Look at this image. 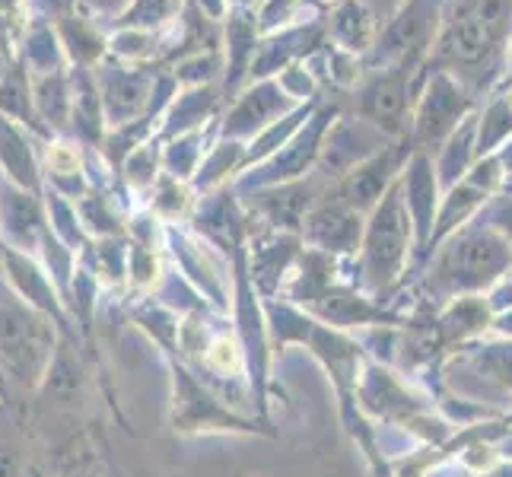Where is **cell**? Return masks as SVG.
<instances>
[{
	"instance_id": "obj_1",
	"label": "cell",
	"mask_w": 512,
	"mask_h": 477,
	"mask_svg": "<svg viewBox=\"0 0 512 477\" xmlns=\"http://www.w3.org/2000/svg\"><path fill=\"white\" fill-rule=\"evenodd\" d=\"M512 39V0H446L427 70H446L474 96L503 83V51Z\"/></svg>"
},
{
	"instance_id": "obj_2",
	"label": "cell",
	"mask_w": 512,
	"mask_h": 477,
	"mask_svg": "<svg viewBox=\"0 0 512 477\" xmlns=\"http://www.w3.org/2000/svg\"><path fill=\"white\" fill-rule=\"evenodd\" d=\"M446 0H404V7L385 23L376 42V61L382 67L414 64L427 67V58L436 45L439 26H443Z\"/></svg>"
},
{
	"instance_id": "obj_3",
	"label": "cell",
	"mask_w": 512,
	"mask_h": 477,
	"mask_svg": "<svg viewBox=\"0 0 512 477\" xmlns=\"http://www.w3.org/2000/svg\"><path fill=\"white\" fill-rule=\"evenodd\" d=\"M417 112L414 125L423 144H439L446 140L462 121L481 109V99L474 96L465 83H458L446 70H427L423 67V80L417 86Z\"/></svg>"
},
{
	"instance_id": "obj_4",
	"label": "cell",
	"mask_w": 512,
	"mask_h": 477,
	"mask_svg": "<svg viewBox=\"0 0 512 477\" xmlns=\"http://www.w3.org/2000/svg\"><path fill=\"white\" fill-rule=\"evenodd\" d=\"M423 80V67L414 64H392L379 67V74L369 77L360 93V112L373 121L376 128L398 134L404 128V118L411 109V93Z\"/></svg>"
},
{
	"instance_id": "obj_5",
	"label": "cell",
	"mask_w": 512,
	"mask_h": 477,
	"mask_svg": "<svg viewBox=\"0 0 512 477\" xmlns=\"http://www.w3.org/2000/svg\"><path fill=\"white\" fill-rule=\"evenodd\" d=\"M506 137H512V105L503 93H493L484 109H478V159L490 156Z\"/></svg>"
},
{
	"instance_id": "obj_6",
	"label": "cell",
	"mask_w": 512,
	"mask_h": 477,
	"mask_svg": "<svg viewBox=\"0 0 512 477\" xmlns=\"http://www.w3.org/2000/svg\"><path fill=\"white\" fill-rule=\"evenodd\" d=\"M373 29L376 20L366 10V4H347L338 16V35L350 51H366L373 45Z\"/></svg>"
},
{
	"instance_id": "obj_7",
	"label": "cell",
	"mask_w": 512,
	"mask_h": 477,
	"mask_svg": "<svg viewBox=\"0 0 512 477\" xmlns=\"http://www.w3.org/2000/svg\"><path fill=\"white\" fill-rule=\"evenodd\" d=\"M506 80H512V39H509V45H506V51H503V83ZM500 83V86H503Z\"/></svg>"
},
{
	"instance_id": "obj_8",
	"label": "cell",
	"mask_w": 512,
	"mask_h": 477,
	"mask_svg": "<svg viewBox=\"0 0 512 477\" xmlns=\"http://www.w3.org/2000/svg\"><path fill=\"white\" fill-rule=\"evenodd\" d=\"M497 159H500V166H503V169H512V144H506L503 156H497Z\"/></svg>"
},
{
	"instance_id": "obj_9",
	"label": "cell",
	"mask_w": 512,
	"mask_h": 477,
	"mask_svg": "<svg viewBox=\"0 0 512 477\" xmlns=\"http://www.w3.org/2000/svg\"><path fill=\"white\" fill-rule=\"evenodd\" d=\"M500 93H503V96H506V102L512 105V80H506V83H503V90H500Z\"/></svg>"
}]
</instances>
